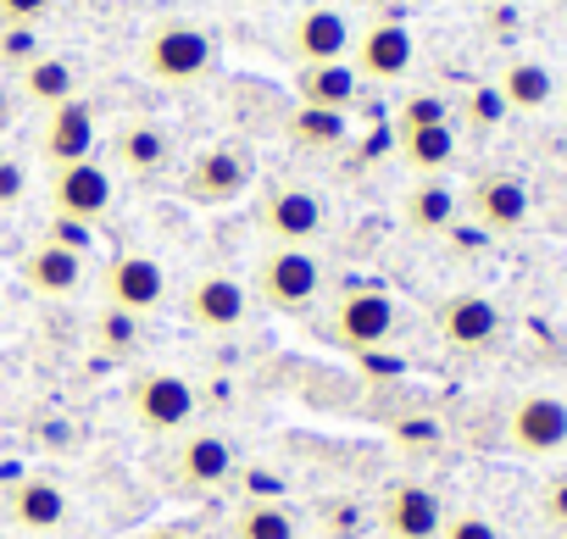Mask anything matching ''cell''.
I'll return each mask as SVG.
<instances>
[{
    "instance_id": "37",
    "label": "cell",
    "mask_w": 567,
    "mask_h": 539,
    "mask_svg": "<svg viewBox=\"0 0 567 539\" xmlns=\"http://www.w3.org/2000/svg\"><path fill=\"white\" fill-rule=\"evenodd\" d=\"M395 434H401V445H406V450H434V445H440V423H429V417L401 423Z\"/></svg>"
},
{
    "instance_id": "14",
    "label": "cell",
    "mask_w": 567,
    "mask_h": 539,
    "mask_svg": "<svg viewBox=\"0 0 567 539\" xmlns=\"http://www.w3.org/2000/svg\"><path fill=\"white\" fill-rule=\"evenodd\" d=\"M351 45H357V29L340 7H307L296 12L290 23V56L301 68H323V62H351Z\"/></svg>"
},
{
    "instance_id": "21",
    "label": "cell",
    "mask_w": 567,
    "mask_h": 539,
    "mask_svg": "<svg viewBox=\"0 0 567 539\" xmlns=\"http://www.w3.org/2000/svg\"><path fill=\"white\" fill-rule=\"evenodd\" d=\"M167 156H173V139H167V128L151 123V117L123 123L117 139H112V162H117L128 178H156V173L167 167Z\"/></svg>"
},
{
    "instance_id": "4",
    "label": "cell",
    "mask_w": 567,
    "mask_h": 539,
    "mask_svg": "<svg viewBox=\"0 0 567 539\" xmlns=\"http://www.w3.org/2000/svg\"><path fill=\"white\" fill-rule=\"evenodd\" d=\"M140 62H145V73H151L156 84L184 90V84H200V79L217 68V40H212L200 23L173 18V23H156V29L145 34Z\"/></svg>"
},
{
    "instance_id": "6",
    "label": "cell",
    "mask_w": 567,
    "mask_h": 539,
    "mask_svg": "<svg viewBox=\"0 0 567 539\" xmlns=\"http://www.w3.org/2000/svg\"><path fill=\"white\" fill-rule=\"evenodd\" d=\"M0 517L29 539H56L73 522V495L51 473H23V478H12L7 489H0Z\"/></svg>"
},
{
    "instance_id": "1",
    "label": "cell",
    "mask_w": 567,
    "mask_h": 539,
    "mask_svg": "<svg viewBox=\"0 0 567 539\" xmlns=\"http://www.w3.org/2000/svg\"><path fill=\"white\" fill-rule=\"evenodd\" d=\"M323 261L312 245H267L256 256V279H250V301L284 312V318H307L323 301Z\"/></svg>"
},
{
    "instance_id": "25",
    "label": "cell",
    "mask_w": 567,
    "mask_h": 539,
    "mask_svg": "<svg viewBox=\"0 0 567 539\" xmlns=\"http://www.w3.org/2000/svg\"><path fill=\"white\" fill-rule=\"evenodd\" d=\"M301 511L284 500H245L228 522V539H301Z\"/></svg>"
},
{
    "instance_id": "27",
    "label": "cell",
    "mask_w": 567,
    "mask_h": 539,
    "mask_svg": "<svg viewBox=\"0 0 567 539\" xmlns=\"http://www.w3.org/2000/svg\"><path fill=\"white\" fill-rule=\"evenodd\" d=\"M284 134H290L296 151H340L351 139V112H323V106H296L284 117Z\"/></svg>"
},
{
    "instance_id": "24",
    "label": "cell",
    "mask_w": 567,
    "mask_h": 539,
    "mask_svg": "<svg viewBox=\"0 0 567 539\" xmlns=\"http://www.w3.org/2000/svg\"><path fill=\"white\" fill-rule=\"evenodd\" d=\"M495 90H501L506 112H539V106H550V95H556V79H550V68H545V62H534V56H517V62H506V68H501Z\"/></svg>"
},
{
    "instance_id": "8",
    "label": "cell",
    "mask_w": 567,
    "mask_h": 539,
    "mask_svg": "<svg viewBox=\"0 0 567 539\" xmlns=\"http://www.w3.org/2000/svg\"><path fill=\"white\" fill-rule=\"evenodd\" d=\"M256 228L272 239V245H312L323 228H329V211H323V195L307 189V184H272L256 206Z\"/></svg>"
},
{
    "instance_id": "33",
    "label": "cell",
    "mask_w": 567,
    "mask_h": 539,
    "mask_svg": "<svg viewBox=\"0 0 567 539\" xmlns=\"http://www.w3.org/2000/svg\"><path fill=\"white\" fill-rule=\"evenodd\" d=\"M501 117H506L501 90H495V84H478V90L467 95V123H473V128H495Z\"/></svg>"
},
{
    "instance_id": "20",
    "label": "cell",
    "mask_w": 567,
    "mask_h": 539,
    "mask_svg": "<svg viewBox=\"0 0 567 539\" xmlns=\"http://www.w3.org/2000/svg\"><path fill=\"white\" fill-rule=\"evenodd\" d=\"M362 101V79L351 62H323V68H296V106H323V112H351Z\"/></svg>"
},
{
    "instance_id": "16",
    "label": "cell",
    "mask_w": 567,
    "mask_h": 539,
    "mask_svg": "<svg viewBox=\"0 0 567 539\" xmlns=\"http://www.w3.org/2000/svg\"><path fill=\"white\" fill-rule=\"evenodd\" d=\"M467 217L484 228V234H517L528 217H534V195L523 178L512 173H484L473 189H467Z\"/></svg>"
},
{
    "instance_id": "23",
    "label": "cell",
    "mask_w": 567,
    "mask_h": 539,
    "mask_svg": "<svg viewBox=\"0 0 567 539\" xmlns=\"http://www.w3.org/2000/svg\"><path fill=\"white\" fill-rule=\"evenodd\" d=\"M18 84H23V101H34V106H62V101H73L79 95V68L68 62V56H34L29 68H18Z\"/></svg>"
},
{
    "instance_id": "2",
    "label": "cell",
    "mask_w": 567,
    "mask_h": 539,
    "mask_svg": "<svg viewBox=\"0 0 567 539\" xmlns=\"http://www.w3.org/2000/svg\"><path fill=\"white\" fill-rule=\"evenodd\" d=\"M239 473V439L223 434V428H184L162 462V478L173 495L184 500H200V495H217L223 484H234Z\"/></svg>"
},
{
    "instance_id": "5",
    "label": "cell",
    "mask_w": 567,
    "mask_h": 539,
    "mask_svg": "<svg viewBox=\"0 0 567 539\" xmlns=\"http://www.w3.org/2000/svg\"><path fill=\"white\" fill-rule=\"evenodd\" d=\"M395 323H401L395 296H390V290H373V284H357V290H346V296L329 307L323 340L340 345V351H379V345H390Z\"/></svg>"
},
{
    "instance_id": "15",
    "label": "cell",
    "mask_w": 567,
    "mask_h": 539,
    "mask_svg": "<svg viewBox=\"0 0 567 539\" xmlns=\"http://www.w3.org/2000/svg\"><path fill=\"white\" fill-rule=\"evenodd\" d=\"M412 56H417V45H412V29L406 23H368L362 34H357V45H351V68H357V79L362 84H395V79H406L412 73Z\"/></svg>"
},
{
    "instance_id": "40",
    "label": "cell",
    "mask_w": 567,
    "mask_h": 539,
    "mask_svg": "<svg viewBox=\"0 0 567 539\" xmlns=\"http://www.w3.org/2000/svg\"><path fill=\"white\" fill-rule=\"evenodd\" d=\"M561 456H567V450H561Z\"/></svg>"
},
{
    "instance_id": "19",
    "label": "cell",
    "mask_w": 567,
    "mask_h": 539,
    "mask_svg": "<svg viewBox=\"0 0 567 539\" xmlns=\"http://www.w3.org/2000/svg\"><path fill=\"white\" fill-rule=\"evenodd\" d=\"M23 284H29L34 296H45V301H68V296H79V284H84V256L68 250V245H56V239H40V245H29V256H23Z\"/></svg>"
},
{
    "instance_id": "26",
    "label": "cell",
    "mask_w": 567,
    "mask_h": 539,
    "mask_svg": "<svg viewBox=\"0 0 567 539\" xmlns=\"http://www.w3.org/2000/svg\"><path fill=\"white\" fill-rule=\"evenodd\" d=\"M401 139V162L423 178H440L451 162H456V128L451 123H434V128H395Z\"/></svg>"
},
{
    "instance_id": "39",
    "label": "cell",
    "mask_w": 567,
    "mask_h": 539,
    "mask_svg": "<svg viewBox=\"0 0 567 539\" xmlns=\"http://www.w3.org/2000/svg\"><path fill=\"white\" fill-rule=\"evenodd\" d=\"M12 128V101H0V134Z\"/></svg>"
},
{
    "instance_id": "28",
    "label": "cell",
    "mask_w": 567,
    "mask_h": 539,
    "mask_svg": "<svg viewBox=\"0 0 567 539\" xmlns=\"http://www.w3.org/2000/svg\"><path fill=\"white\" fill-rule=\"evenodd\" d=\"M312 522H318L329 539H357V533H362V506H357V500H318V506H312Z\"/></svg>"
},
{
    "instance_id": "32",
    "label": "cell",
    "mask_w": 567,
    "mask_h": 539,
    "mask_svg": "<svg viewBox=\"0 0 567 539\" xmlns=\"http://www.w3.org/2000/svg\"><path fill=\"white\" fill-rule=\"evenodd\" d=\"M434 123H451V106L440 95H412L395 117V128H434Z\"/></svg>"
},
{
    "instance_id": "29",
    "label": "cell",
    "mask_w": 567,
    "mask_h": 539,
    "mask_svg": "<svg viewBox=\"0 0 567 539\" xmlns=\"http://www.w3.org/2000/svg\"><path fill=\"white\" fill-rule=\"evenodd\" d=\"M29 200V162L0 151V211H18Z\"/></svg>"
},
{
    "instance_id": "38",
    "label": "cell",
    "mask_w": 567,
    "mask_h": 539,
    "mask_svg": "<svg viewBox=\"0 0 567 539\" xmlns=\"http://www.w3.org/2000/svg\"><path fill=\"white\" fill-rule=\"evenodd\" d=\"M134 539H189V533H184L178 522H156V528H140Z\"/></svg>"
},
{
    "instance_id": "9",
    "label": "cell",
    "mask_w": 567,
    "mask_h": 539,
    "mask_svg": "<svg viewBox=\"0 0 567 539\" xmlns=\"http://www.w3.org/2000/svg\"><path fill=\"white\" fill-rule=\"evenodd\" d=\"M184 323L200 334H234L250 318V284L234 273H200L184 284Z\"/></svg>"
},
{
    "instance_id": "17",
    "label": "cell",
    "mask_w": 567,
    "mask_h": 539,
    "mask_svg": "<svg viewBox=\"0 0 567 539\" xmlns=\"http://www.w3.org/2000/svg\"><path fill=\"white\" fill-rule=\"evenodd\" d=\"M434 329H440V340H445L451 351H484V345L501 340V307H495L489 296L462 290V296H445V301H440Z\"/></svg>"
},
{
    "instance_id": "22",
    "label": "cell",
    "mask_w": 567,
    "mask_h": 539,
    "mask_svg": "<svg viewBox=\"0 0 567 539\" xmlns=\"http://www.w3.org/2000/svg\"><path fill=\"white\" fill-rule=\"evenodd\" d=\"M456 217H462V200H456V189L445 178H417L406 189V200H401V222L412 234H429V239L434 234H451Z\"/></svg>"
},
{
    "instance_id": "35",
    "label": "cell",
    "mask_w": 567,
    "mask_h": 539,
    "mask_svg": "<svg viewBox=\"0 0 567 539\" xmlns=\"http://www.w3.org/2000/svg\"><path fill=\"white\" fill-rule=\"evenodd\" d=\"M539 517L550 528H567V473H556L545 489H539Z\"/></svg>"
},
{
    "instance_id": "30",
    "label": "cell",
    "mask_w": 567,
    "mask_h": 539,
    "mask_svg": "<svg viewBox=\"0 0 567 539\" xmlns=\"http://www.w3.org/2000/svg\"><path fill=\"white\" fill-rule=\"evenodd\" d=\"M134 334H140V318H128V312H101V329H95V345L106 351V356H123L128 345H134Z\"/></svg>"
},
{
    "instance_id": "34",
    "label": "cell",
    "mask_w": 567,
    "mask_h": 539,
    "mask_svg": "<svg viewBox=\"0 0 567 539\" xmlns=\"http://www.w3.org/2000/svg\"><path fill=\"white\" fill-rule=\"evenodd\" d=\"M45 239H56V245L79 250V256H90V250H95V228H90V222H73V217H56Z\"/></svg>"
},
{
    "instance_id": "36",
    "label": "cell",
    "mask_w": 567,
    "mask_h": 539,
    "mask_svg": "<svg viewBox=\"0 0 567 539\" xmlns=\"http://www.w3.org/2000/svg\"><path fill=\"white\" fill-rule=\"evenodd\" d=\"M51 12V0H0V23L7 29H34Z\"/></svg>"
},
{
    "instance_id": "3",
    "label": "cell",
    "mask_w": 567,
    "mask_h": 539,
    "mask_svg": "<svg viewBox=\"0 0 567 539\" xmlns=\"http://www.w3.org/2000/svg\"><path fill=\"white\" fill-rule=\"evenodd\" d=\"M128 417L140 434H156V439H178L184 428H195V412H200V395L184 373L173 367H140L128 379Z\"/></svg>"
},
{
    "instance_id": "18",
    "label": "cell",
    "mask_w": 567,
    "mask_h": 539,
    "mask_svg": "<svg viewBox=\"0 0 567 539\" xmlns=\"http://www.w3.org/2000/svg\"><path fill=\"white\" fill-rule=\"evenodd\" d=\"M40 156L51 162V167H68V162H84V156H95V112H90V101H62V106H51L45 112V134H40Z\"/></svg>"
},
{
    "instance_id": "13",
    "label": "cell",
    "mask_w": 567,
    "mask_h": 539,
    "mask_svg": "<svg viewBox=\"0 0 567 539\" xmlns=\"http://www.w3.org/2000/svg\"><path fill=\"white\" fill-rule=\"evenodd\" d=\"M440 522H445V500L417 478H395L379 495V533L384 539H434Z\"/></svg>"
},
{
    "instance_id": "7",
    "label": "cell",
    "mask_w": 567,
    "mask_h": 539,
    "mask_svg": "<svg viewBox=\"0 0 567 539\" xmlns=\"http://www.w3.org/2000/svg\"><path fill=\"white\" fill-rule=\"evenodd\" d=\"M101 296L112 312H128V318H156L173 296L167 284V267L151 256V250H117L106 267H101Z\"/></svg>"
},
{
    "instance_id": "10",
    "label": "cell",
    "mask_w": 567,
    "mask_h": 539,
    "mask_svg": "<svg viewBox=\"0 0 567 539\" xmlns=\"http://www.w3.org/2000/svg\"><path fill=\"white\" fill-rule=\"evenodd\" d=\"M506 445L517 456H561L567 450V401L545 395V390L517 395L506 412Z\"/></svg>"
},
{
    "instance_id": "11",
    "label": "cell",
    "mask_w": 567,
    "mask_h": 539,
    "mask_svg": "<svg viewBox=\"0 0 567 539\" xmlns=\"http://www.w3.org/2000/svg\"><path fill=\"white\" fill-rule=\"evenodd\" d=\"M112 200H117V178L95 156L68 162V167H51V206H56V217H73V222H90L95 228L112 211Z\"/></svg>"
},
{
    "instance_id": "12",
    "label": "cell",
    "mask_w": 567,
    "mask_h": 539,
    "mask_svg": "<svg viewBox=\"0 0 567 539\" xmlns=\"http://www.w3.org/2000/svg\"><path fill=\"white\" fill-rule=\"evenodd\" d=\"M250 178H256V167L239 145H206L184 167V195L200 200V206H234L250 189Z\"/></svg>"
},
{
    "instance_id": "31",
    "label": "cell",
    "mask_w": 567,
    "mask_h": 539,
    "mask_svg": "<svg viewBox=\"0 0 567 539\" xmlns=\"http://www.w3.org/2000/svg\"><path fill=\"white\" fill-rule=\"evenodd\" d=\"M434 539H501V528L484 511H445V522H440Z\"/></svg>"
}]
</instances>
